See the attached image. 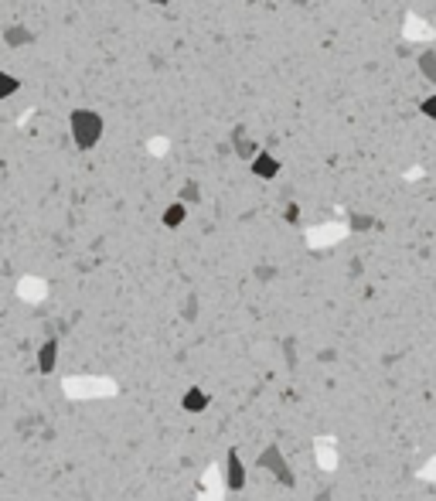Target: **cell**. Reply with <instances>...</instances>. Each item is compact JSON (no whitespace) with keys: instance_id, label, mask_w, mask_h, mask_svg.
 <instances>
[{"instance_id":"cell-1","label":"cell","mask_w":436,"mask_h":501,"mask_svg":"<svg viewBox=\"0 0 436 501\" xmlns=\"http://www.w3.org/2000/svg\"><path fill=\"white\" fill-rule=\"evenodd\" d=\"M256 467L259 471H269L276 481L283 484V488H297V474L290 471V464H286V457H283V450L276 444H269V447H263V454L256 457Z\"/></svg>"},{"instance_id":"cell-2","label":"cell","mask_w":436,"mask_h":501,"mask_svg":"<svg viewBox=\"0 0 436 501\" xmlns=\"http://www.w3.org/2000/svg\"><path fill=\"white\" fill-rule=\"evenodd\" d=\"M99 134H102V119L95 113H89V110H76V113H72V136H76V143L82 151L95 147Z\"/></svg>"},{"instance_id":"cell-3","label":"cell","mask_w":436,"mask_h":501,"mask_svg":"<svg viewBox=\"0 0 436 501\" xmlns=\"http://www.w3.org/2000/svg\"><path fill=\"white\" fill-rule=\"evenodd\" d=\"M225 488L228 491H242L246 488V464H242L235 447H228L225 454Z\"/></svg>"},{"instance_id":"cell-4","label":"cell","mask_w":436,"mask_h":501,"mask_svg":"<svg viewBox=\"0 0 436 501\" xmlns=\"http://www.w3.org/2000/svg\"><path fill=\"white\" fill-rule=\"evenodd\" d=\"M58 362V338H48L45 345L38 348V372L41 375H52Z\"/></svg>"},{"instance_id":"cell-5","label":"cell","mask_w":436,"mask_h":501,"mask_svg":"<svg viewBox=\"0 0 436 501\" xmlns=\"http://www.w3.org/2000/svg\"><path fill=\"white\" fill-rule=\"evenodd\" d=\"M208 392H205V389H188V392H184V396H181V409H184V413H205V409H208Z\"/></svg>"},{"instance_id":"cell-6","label":"cell","mask_w":436,"mask_h":501,"mask_svg":"<svg viewBox=\"0 0 436 501\" xmlns=\"http://www.w3.org/2000/svg\"><path fill=\"white\" fill-rule=\"evenodd\" d=\"M280 171V160L269 154H256V160H252V174L256 177H273V174Z\"/></svg>"},{"instance_id":"cell-7","label":"cell","mask_w":436,"mask_h":501,"mask_svg":"<svg viewBox=\"0 0 436 501\" xmlns=\"http://www.w3.org/2000/svg\"><path fill=\"white\" fill-rule=\"evenodd\" d=\"M184 215H188V208H184V201H174L171 208L164 212V225H167V229H177V225L184 222Z\"/></svg>"},{"instance_id":"cell-8","label":"cell","mask_w":436,"mask_h":501,"mask_svg":"<svg viewBox=\"0 0 436 501\" xmlns=\"http://www.w3.org/2000/svg\"><path fill=\"white\" fill-rule=\"evenodd\" d=\"M419 69H423V76H426V78H433V82H436V55H433V52H426V55L419 58Z\"/></svg>"},{"instance_id":"cell-9","label":"cell","mask_w":436,"mask_h":501,"mask_svg":"<svg viewBox=\"0 0 436 501\" xmlns=\"http://www.w3.org/2000/svg\"><path fill=\"white\" fill-rule=\"evenodd\" d=\"M235 151H239V154H242V157H252V154H256V147H252V143H249L246 136H242V130L235 134Z\"/></svg>"},{"instance_id":"cell-10","label":"cell","mask_w":436,"mask_h":501,"mask_svg":"<svg viewBox=\"0 0 436 501\" xmlns=\"http://www.w3.org/2000/svg\"><path fill=\"white\" fill-rule=\"evenodd\" d=\"M423 113H426V116H436V96H430L426 102H423Z\"/></svg>"},{"instance_id":"cell-11","label":"cell","mask_w":436,"mask_h":501,"mask_svg":"<svg viewBox=\"0 0 436 501\" xmlns=\"http://www.w3.org/2000/svg\"><path fill=\"white\" fill-rule=\"evenodd\" d=\"M181 198H184V201H194V198H198V188H194V184H188V188L181 191Z\"/></svg>"},{"instance_id":"cell-12","label":"cell","mask_w":436,"mask_h":501,"mask_svg":"<svg viewBox=\"0 0 436 501\" xmlns=\"http://www.w3.org/2000/svg\"><path fill=\"white\" fill-rule=\"evenodd\" d=\"M153 4H167V0H153Z\"/></svg>"}]
</instances>
